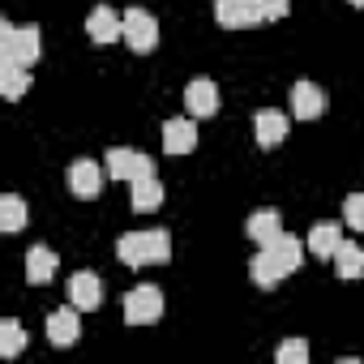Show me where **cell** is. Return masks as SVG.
Masks as SVG:
<instances>
[{"label":"cell","instance_id":"cell-21","mask_svg":"<svg viewBox=\"0 0 364 364\" xmlns=\"http://www.w3.org/2000/svg\"><path fill=\"white\" fill-rule=\"evenodd\" d=\"M26 82H31V69H22L14 60H0V90H5L9 103H18L26 95Z\"/></svg>","mask_w":364,"mask_h":364},{"label":"cell","instance_id":"cell-1","mask_svg":"<svg viewBox=\"0 0 364 364\" xmlns=\"http://www.w3.org/2000/svg\"><path fill=\"white\" fill-rule=\"evenodd\" d=\"M300 257H304V245L283 232L279 240H270V245L257 249V257L249 262V279H253L257 287H279L287 274L300 270Z\"/></svg>","mask_w":364,"mask_h":364},{"label":"cell","instance_id":"cell-27","mask_svg":"<svg viewBox=\"0 0 364 364\" xmlns=\"http://www.w3.org/2000/svg\"><path fill=\"white\" fill-rule=\"evenodd\" d=\"M351 5H355V9H364V0H351Z\"/></svg>","mask_w":364,"mask_h":364},{"label":"cell","instance_id":"cell-11","mask_svg":"<svg viewBox=\"0 0 364 364\" xmlns=\"http://www.w3.org/2000/svg\"><path fill=\"white\" fill-rule=\"evenodd\" d=\"M82 309L77 304H65V309H56L52 317H48V338H52V347H73L77 338H82V317H77Z\"/></svg>","mask_w":364,"mask_h":364},{"label":"cell","instance_id":"cell-19","mask_svg":"<svg viewBox=\"0 0 364 364\" xmlns=\"http://www.w3.org/2000/svg\"><path fill=\"white\" fill-rule=\"evenodd\" d=\"M129 202H133L137 215H150V210L163 206V185H159L154 176H141V180H133V198Z\"/></svg>","mask_w":364,"mask_h":364},{"label":"cell","instance_id":"cell-4","mask_svg":"<svg viewBox=\"0 0 364 364\" xmlns=\"http://www.w3.org/2000/svg\"><path fill=\"white\" fill-rule=\"evenodd\" d=\"M163 317V291L154 283H141L124 296V321L129 326H154Z\"/></svg>","mask_w":364,"mask_h":364},{"label":"cell","instance_id":"cell-6","mask_svg":"<svg viewBox=\"0 0 364 364\" xmlns=\"http://www.w3.org/2000/svg\"><path fill=\"white\" fill-rule=\"evenodd\" d=\"M107 176L112 180H141V176H154V159H146L141 150H129V146H116L107 150Z\"/></svg>","mask_w":364,"mask_h":364},{"label":"cell","instance_id":"cell-13","mask_svg":"<svg viewBox=\"0 0 364 364\" xmlns=\"http://www.w3.org/2000/svg\"><path fill=\"white\" fill-rule=\"evenodd\" d=\"M326 112V90L317 82H296L291 86V116L296 120H317Z\"/></svg>","mask_w":364,"mask_h":364},{"label":"cell","instance_id":"cell-15","mask_svg":"<svg viewBox=\"0 0 364 364\" xmlns=\"http://www.w3.org/2000/svg\"><path fill=\"white\" fill-rule=\"evenodd\" d=\"M69 304H77L82 313L99 309V304H103V283H99V274H90V270H77V274L69 279Z\"/></svg>","mask_w":364,"mask_h":364},{"label":"cell","instance_id":"cell-5","mask_svg":"<svg viewBox=\"0 0 364 364\" xmlns=\"http://www.w3.org/2000/svg\"><path fill=\"white\" fill-rule=\"evenodd\" d=\"M215 22L223 31H253L262 26V5L257 0H215Z\"/></svg>","mask_w":364,"mask_h":364},{"label":"cell","instance_id":"cell-8","mask_svg":"<svg viewBox=\"0 0 364 364\" xmlns=\"http://www.w3.org/2000/svg\"><path fill=\"white\" fill-rule=\"evenodd\" d=\"M69 193H73L77 202H95V198L103 193V167H99L95 159H77V163L69 167Z\"/></svg>","mask_w":364,"mask_h":364},{"label":"cell","instance_id":"cell-10","mask_svg":"<svg viewBox=\"0 0 364 364\" xmlns=\"http://www.w3.org/2000/svg\"><path fill=\"white\" fill-rule=\"evenodd\" d=\"M86 35H90L95 43H116V39H124V14H116V9H107V5H95L90 18H86Z\"/></svg>","mask_w":364,"mask_h":364},{"label":"cell","instance_id":"cell-20","mask_svg":"<svg viewBox=\"0 0 364 364\" xmlns=\"http://www.w3.org/2000/svg\"><path fill=\"white\" fill-rule=\"evenodd\" d=\"M343 245V228L338 223H317L309 232V253L313 257H334V249Z\"/></svg>","mask_w":364,"mask_h":364},{"label":"cell","instance_id":"cell-17","mask_svg":"<svg viewBox=\"0 0 364 364\" xmlns=\"http://www.w3.org/2000/svg\"><path fill=\"white\" fill-rule=\"evenodd\" d=\"M245 232H249L253 245H270V240L283 236V219H279V210H253L249 223H245Z\"/></svg>","mask_w":364,"mask_h":364},{"label":"cell","instance_id":"cell-25","mask_svg":"<svg viewBox=\"0 0 364 364\" xmlns=\"http://www.w3.org/2000/svg\"><path fill=\"white\" fill-rule=\"evenodd\" d=\"M343 219H347V228L364 232V193H351V198L343 202Z\"/></svg>","mask_w":364,"mask_h":364},{"label":"cell","instance_id":"cell-12","mask_svg":"<svg viewBox=\"0 0 364 364\" xmlns=\"http://www.w3.org/2000/svg\"><path fill=\"white\" fill-rule=\"evenodd\" d=\"M198 146V124H193V116H171L167 124H163V150L176 159V154H189Z\"/></svg>","mask_w":364,"mask_h":364},{"label":"cell","instance_id":"cell-9","mask_svg":"<svg viewBox=\"0 0 364 364\" xmlns=\"http://www.w3.org/2000/svg\"><path fill=\"white\" fill-rule=\"evenodd\" d=\"M185 107H189L193 120H210V116L219 112V86H215L210 77H193V82L185 86Z\"/></svg>","mask_w":364,"mask_h":364},{"label":"cell","instance_id":"cell-22","mask_svg":"<svg viewBox=\"0 0 364 364\" xmlns=\"http://www.w3.org/2000/svg\"><path fill=\"white\" fill-rule=\"evenodd\" d=\"M22 347H26V330H22V321H18V317H5V321H0V355L14 360Z\"/></svg>","mask_w":364,"mask_h":364},{"label":"cell","instance_id":"cell-7","mask_svg":"<svg viewBox=\"0 0 364 364\" xmlns=\"http://www.w3.org/2000/svg\"><path fill=\"white\" fill-rule=\"evenodd\" d=\"M124 43H129L137 56L154 52V48H159V22H154V14L129 9V14H124Z\"/></svg>","mask_w":364,"mask_h":364},{"label":"cell","instance_id":"cell-14","mask_svg":"<svg viewBox=\"0 0 364 364\" xmlns=\"http://www.w3.org/2000/svg\"><path fill=\"white\" fill-rule=\"evenodd\" d=\"M287 129H291V124H287V116H283V112H274V107H262V112L253 116V137H257V146H262V150H274V146L287 137Z\"/></svg>","mask_w":364,"mask_h":364},{"label":"cell","instance_id":"cell-24","mask_svg":"<svg viewBox=\"0 0 364 364\" xmlns=\"http://www.w3.org/2000/svg\"><path fill=\"white\" fill-rule=\"evenodd\" d=\"M274 360H279V364H309V343H304V338H287V343L274 351Z\"/></svg>","mask_w":364,"mask_h":364},{"label":"cell","instance_id":"cell-18","mask_svg":"<svg viewBox=\"0 0 364 364\" xmlns=\"http://www.w3.org/2000/svg\"><path fill=\"white\" fill-rule=\"evenodd\" d=\"M330 262H334V274H338V279H364V249H360V245L343 240Z\"/></svg>","mask_w":364,"mask_h":364},{"label":"cell","instance_id":"cell-26","mask_svg":"<svg viewBox=\"0 0 364 364\" xmlns=\"http://www.w3.org/2000/svg\"><path fill=\"white\" fill-rule=\"evenodd\" d=\"M257 5H262V18L266 22H283L291 14V0H257Z\"/></svg>","mask_w":364,"mask_h":364},{"label":"cell","instance_id":"cell-3","mask_svg":"<svg viewBox=\"0 0 364 364\" xmlns=\"http://www.w3.org/2000/svg\"><path fill=\"white\" fill-rule=\"evenodd\" d=\"M43 56V39L35 26H9L0 22V60H14L22 69H35Z\"/></svg>","mask_w":364,"mask_h":364},{"label":"cell","instance_id":"cell-2","mask_svg":"<svg viewBox=\"0 0 364 364\" xmlns=\"http://www.w3.org/2000/svg\"><path fill=\"white\" fill-rule=\"evenodd\" d=\"M116 257L124 262V266H159V262H167L171 257V236L163 232V228H146V232H129V236H120L116 240Z\"/></svg>","mask_w":364,"mask_h":364},{"label":"cell","instance_id":"cell-16","mask_svg":"<svg viewBox=\"0 0 364 364\" xmlns=\"http://www.w3.org/2000/svg\"><path fill=\"white\" fill-rule=\"evenodd\" d=\"M52 279H56V253H52L48 245L26 249V283L43 287V283H52Z\"/></svg>","mask_w":364,"mask_h":364},{"label":"cell","instance_id":"cell-23","mask_svg":"<svg viewBox=\"0 0 364 364\" xmlns=\"http://www.w3.org/2000/svg\"><path fill=\"white\" fill-rule=\"evenodd\" d=\"M0 228H5L9 236L26 228V202H22L18 193H9V198H0Z\"/></svg>","mask_w":364,"mask_h":364}]
</instances>
